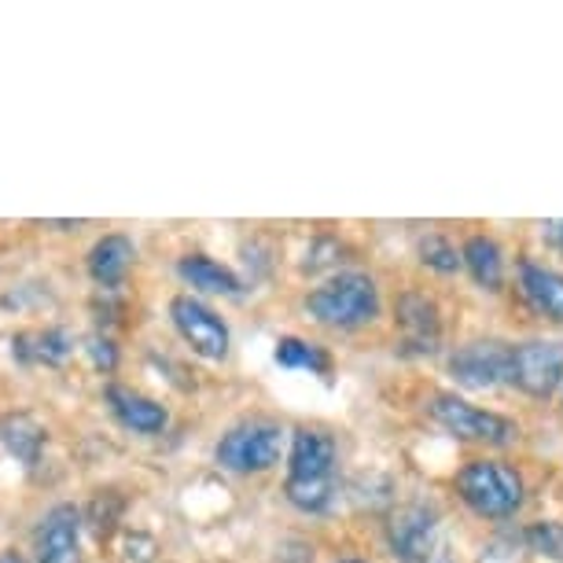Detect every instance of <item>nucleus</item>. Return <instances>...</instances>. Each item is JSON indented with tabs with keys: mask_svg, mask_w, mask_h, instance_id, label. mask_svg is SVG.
<instances>
[{
	"mask_svg": "<svg viewBox=\"0 0 563 563\" xmlns=\"http://www.w3.org/2000/svg\"><path fill=\"white\" fill-rule=\"evenodd\" d=\"M288 501L302 512H324L335 497V439L317 428L291 434L288 453Z\"/></svg>",
	"mask_w": 563,
	"mask_h": 563,
	"instance_id": "nucleus-1",
	"label": "nucleus"
},
{
	"mask_svg": "<svg viewBox=\"0 0 563 563\" xmlns=\"http://www.w3.org/2000/svg\"><path fill=\"white\" fill-rule=\"evenodd\" d=\"M453 486L461 501L483 519H508L523 505V475L512 464L497 461V456H475L461 472L453 475Z\"/></svg>",
	"mask_w": 563,
	"mask_h": 563,
	"instance_id": "nucleus-2",
	"label": "nucleus"
},
{
	"mask_svg": "<svg viewBox=\"0 0 563 563\" xmlns=\"http://www.w3.org/2000/svg\"><path fill=\"white\" fill-rule=\"evenodd\" d=\"M306 310L324 328H361L379 317V288L368 273H335L321 288L310 291Z\"/></svg>",
	"mask_w": 563,
	"mask_h": 563,
	"instance_id": "nucleus-3",
	"label": "nucleus"
},
{
	"mask_svg": "<svg viewBox=\"0 0 563 563\" xmlns=\"http://www.w3.org/2000/svg\"><path fill=\"white\" fill-rule=\"evenodd\" d=\"M428 412L434 423H442L453 439L461 442H479V445H494V450H505V445L519 442V423L501 417V412H486L472 401L456 398V395H434Z\"/></svg>",
	"mask_w": 563,
	"mask_h": 563,
	"instance_id": "nucleus-4",
	"label": "nucleus"
},
{
	"mask_svg": "<svg viewBox=\"0 0 563 563\" xmlns=\"http://www.w3.org/2000/svg\"><path fill=\"white\" fill-rule=\"evenodd\" d=\"M284 442H288V434H284L280 423L247 420V423H240V428H232L225 439L218 442V464L236 475L269 472V467L280 464Z\"/></svg>",
	"mask_w": 563,
	"mask_h": 563,
	"instance_id": "nucleus-5",
	"label": "nucleus"
},
{
	"mask_svg": "<svg viewBox=\"0 0 563 563\" xmlns=\"http://www.w3.org/2000/svg\"><path fill=\"white\" fill-rule=\"evenodd\" d=\"M508 384L538 401L556 395L563 387V339H527V343H516Z\"/></svg>",
	"mask_w": 563,
	"mask_h": 563,
	"instance_id": "nucleus-6",
	"label": "nucleus"
},
{
	"mask_svg": "<svg viewBox=\"0 0 563 563\" xmlns=\"http://www.w3.org/2000/svg\"><path fill=\"white\" fill-rule=\"evenodd\" d=\"M450 376L467 390H494L512 376V343L505 339H472L450 354Z\"/></svg>",
	"mask_w": 563,
	"mask_h": 563,
	"instance_id": "nucleus-7",
	"label": "nucleus"
},
{
	"mask_svg": "<svg viewBox=\"0 0 563 563\" xmlns=\"http://www.w3.org/2000/svg\"><path fill=\"white\" fill-rule=\"evenodd\" d=\"M434 538H439V512L431 505L409 501L390 512L387 541L401 563H428L434 552Z\"/></svg>",
	"mask_w": 563,
	"mask_h": 563,
	"instance_id": "nucleus-8",
	"label": "nucleus"
},
{
	"mask_svg": "<svg viewBox=\"0 0 563 563\" xmlns=\"http://www.w3.org/2000/svg\"><path fill=\"white\" fill-rule=\"evenodd\" d=\"M169 317H174L180 339H185L199 357L221 361L229 354V324L221 321L210 306L192 299V295H177V299L169 302Z\"/></svg>",
	"mask_w": 563,
	"mask_h": 563,
	"instance_id": "nucleus-9",
	"label": "nucleus"
},
{
	"mask_svg": "<svg viewBox=\"0 0 563 563\" xmlns=\"http://www.w3.org/2000/svg\"><path fill=\"white\" fill-rule=\"evenodd\" d=\"M398 317V332H401V346L417 357H431L439 354L442 343V317L434 299H428L423 291H406L395 306Z\"/></svg>",
	"mask_w": 563,
	"mask_h": 563,
	"instance_id": "nucleus-10",
	"label": "nucleus"
},
{
	"mask_svg": "<svg viewBox=\"0 0 563 563\" xmlns=\"http://www.w3.org/2000/svg\"><path fill=\"white\" fill-rule=\"evenodd\" d=\"M516 276H519V295H523V302L530 310H534L541 321L563 324V273L523 254L516 265Z\"/></svg>",
	"mask_w": 563,
	"mask_h": 563,
	"instance_id": "nucleus-11",
	"label": "nucleus"
},
{
	"mask_svg": "<svg viewBox=\"0 0 563 563\" xmlns=\"http://www.w3.org/2000/svg\"><path fill=\"white\" fill-rule=\"evenodd\" d=\"M81 516L74 505H56L37 530V563H78Z\"/></svg>",
	"mask_w": 563,
	"mask_h": 563,
	"instance_id": "nucleus-12",
	"label": "nucleus"
},
{
	"mask_svg": "<svg viewBox=\"0 0 563 563\" xmlns=\"http://www.w3.org/2000/svg\"><path fill=\"white\" fill-rule=\"evenodd\" d=\"M461 265L472 273V280L479 284L483 291H501L505 288V254H501V247H497L494 236H483V232L467 236L464 247H461Z\"/></svg>",
	"mask_w": 563,
	"mask_h": 563,
	"instance_id": "nucleus-13",
	"label": "nucleus"
},
{
	"mask_svg": "<svg viewBox=\"0 0 563 563\" xmlns=\"http://www.w3.org/2000/svg\"><path fill=\"white\" fill-rule=\"evenodd\" d=\"M133 240L130 236H119V232H111V236H103L97 247L89 251V273L92 280L103 284V288H111V284H119L125 273H130L133 265Z\"/></svg>",
	"mask_w": 563,
	"mask_h": 563,
	"instance_id": "nucleus-14",
	"label": "nucleus"
},
{
	"mask_svg": "<svg viewBox=\"0 0 563 563\" xmlns=\"http://www.w3.org/2000/svg\"><path fill=\"white\" fill-rule=\"evenodd\" d=\"M108 401L119 412V420L125 428L141 431V434H158L166 428V409L158 401L136 395V390H125V387H111L108 390Z\"/></svg>",
	"mask_w": 563,
	"mask_h": 563,
	"instance_id": "nucleus-15",
	"label": "nucleus"
},
{
	"mask_svg": "<svg viewBox=\"0 0 563 563\" xmlns=\"http://www.w3.org/2000/svg\"><path fill=\"white\" fill-rule=\"evenodd\" d=\"M180 276H185V280L199 291H214V295H236L240 291L236 273L225 269V265L214 262V258H207V254H188V258H180Z\"/></svg>",
	"mask_w": 563,
	"mask_h": 563,
	"instance_id": "nucleus-16",
	"label": "nucleus"
},
{
	"mask_svg": "<svg viewBox=\"0 0 563 563\" xmlns=\"http://www.w3.org/2000/svg\"><path fill=\"white\" fill-rule=\"evenodd\" d=\"M276 365L280 368H306V372H332V354L324 346L310 343V339H280L276 343Z\"/></svg>",
	"mask_w": 563,
	"mask_h": 563,
	"instance_id": "nucleus-17",
	"label": "nucleus"
},
{
	"mask_svg": "<svg viewBox=\"0 0 563 563\" xmlns=\"http://www.w3.org/2000/svg\"><path fill=\"white\" fill-rule=\"evenodd\" d=\"M0 439L8 442V450H12L19 461L34 464L41 442H45V434H41L37 423H30L26 417H15V420H8L4 428H0Z\"/></svg>",
	"mask_w": 563,
	"mask_h": 563,
	"instance_id": "nucleus-18",
	"label": "nucleus"
},
{
	"mask_svg": "<svg viewBox=\"0 0 563 563\" xmlns=\"http://www.w3.org/2000/svg\"><path fill=\"white\" fill-rule=\"evenodd\" d=\"M417 254H420V262L428 265V269H434V273L450 276V273L461 269V251H456V243L445 240L442 232H428V236L420 240Z\"/></svg>",
	"mask_w": 563,
	"mask_h": 563,
	"instance_id": "nucleus-19",
	"label": "nucleus"
},
{
	"mask_svg": "<svg viewBox=\"0 0 563 563\" xmlns=\"http://www.w3.org/2000/svg\"><path fill=\"white\" fill-rule=\"evenodd\" d=\"M527 545L530 552H538V556L563 563V523L560 519H538V523H530Z\"/></svg>",
	"mask_w": 563,
	"mask_h": 563,
	"instance_id": "nucleus-20",
	"label": "nucleus"
},
{
	"mask_svg": "<svg viewBox=\"0 0 563 563\" xmlns=\"http://www.w3.org/2000/svg\"><path fill=\"white\" fill-rule=\"evenodd\" d=\"M89 350H92L97 368H114V343H111V339H92Z\"/></svg>",
	"mask_w": 563,
	"mask_h": 563,
	"instance_id": "nucleus-21",
	"label": "nucleus"
},
{
	"mask_svg": "<svg viewBox=\"0 0 563 563\" xmlns=\"http://www.w3.org/2000/svg\"><path fill=\"white\" fill-rule=\"evenodd\" d=\"M545 240L563 254V221H552V225H545Z\"/></svg>",
	"mask_w": 563,
	"mask_h": 563,
	"instance_id": "nucleus-22",
	"label": "nucleus"
},
{
	"mask_svg": "<svg viewBox=\"0 0 563 563\" xmlns=\"http://www.w3.org/2000/svg\"><path fill=\"white\" fill-rule=\"evenodd\" d=\"M0 563H23V560H19L15 552H0Z\"/></svg>",
	"mask_w": 563,
	"mask_h": 563,
	"instance_id": "nucleus-23",
	"label": "nucleus"
},
{
	"mask_svg": "<svg viewBox=\"0 0 563 563\" xmlns=\"http://www.w3.org/2000/svg\"><path fill=\"white\" fill-rule=\"evenodd\" d=\"M335 563H365V560H335Z\"/></svg>",
	"mask_w": 563,
	"mask_h": 563,
	"instance_id": "nucleus-24",
	"label": "nucleus"
},
{
	"mask_svg": "<svg viewBox=\"0 0 563 563\" xmlns=\"http://www.w3.org/2000/svg\"><path fill=\"white\" fill-rule=\"evenodd\" d=\"M439 563H450V560H439Z\"/></svg>",
	"mask_w": 563,
	"mask_h": 563,
	"instance_id": "nucleus-25",
	"label": "nucleus"
}]
</instances>
